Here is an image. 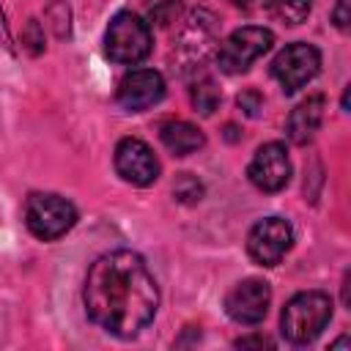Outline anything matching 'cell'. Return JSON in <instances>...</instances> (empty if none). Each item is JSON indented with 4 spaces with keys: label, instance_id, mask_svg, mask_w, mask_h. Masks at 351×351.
I'll return each instance as SVG.
<instances>
[{
    "label": "cell",
    "instance_id": "2",
    "mask_svg": "<svg viewBox=\"0 0 351 351\" xmlns=\"http://www.w3.org/2000/svg\"><path fill=\"white\" fill-rule=\"evenodd\" d=\"M332 318V299L324 291H302L291 296L280 313V332L288 343H313Z\"/></svg>",
    "mask_w": 351,
    "mask_h": 351
},
{
    "label": "cell",
    "instance_id": "20",
    "mask_svg": "<svg viewBox=\"0 0 351 351\" xmlns=\"http://www.w3.org/2000/svg\"><path fill=\"white\" fill-rule=\"evenodd\" d=\"M22 44H27V49H30L33 55H38V52H41L44 36H41V30H38V22H36V19H30V22H27V30L22 33Z\"/></svg>",
    "mask_w": 351,
    "mask_h": 351
},
{
    "label": "cell",
    "instance_id": "13",
    "mask_svg": "<svg viewBox=\"0 0 351 351\" xmlns=\"http://www.w3.org/2000/svg\"><path fill=\"white\" fill-rule=\"evenodd\" d=\"M324 107H326V99H324L321 93L307 96L304 101H299V104L291 110L288 121H285V134H288V140L296 143V145L310 143V140L315 137L321 121H324Z\"/></svg>",
    "mask_w": 351,
    "mask_h": 351
},
{
    "label": "cell",
    "instance_id": "18",
    "mask_svg": "<svg viewBox=\"0 0 351 351\" xmlns=\"http://www.w3.org/2000/svg\"><path fill=\"white\" fill-rule=\"evenodd\" d=\"M173 195L181 200V203H197L200 195H203V184L192 176V173H181L173 184Z\"/></svg>",
    "mask_w": 351,
    "mask_h": 351
},
{
    "label": "cell",
    "instance_id": "1",
    "mask_svg": "<svg viewBox=\"0 0 351 351\" xmlns=\"http://www.w3.org/2000/svg\"><path fill=\"white\" fill-rule=\"evenodd\" d=\"M82 302L88 318L99 329L129 340L154 321L159 285L137 252L112 250L90 263Z\"/></svg>",
    "mask_w": 351,
    "mask_h": 351
},
{
    "label": "cell",
    "instance_id": "16",
    "mask_svg": "<svg viewBox=\"0 0 351 351\" xmlns=\"http://www.w3.org/2000/svg\"><path fill=\"white\" fill-rule=\"evenodd\" d=\"M145 3V14L151 22H156L159 27H167L170 22H176V16L181 14V3L184 0H143Z\"/></svg>",
    "mask_w": 351,
    "mask_h": 351
},
{
    "label": "cell",
    "instance_id": "5",
    "mask_svg": "<svg viewBox=\"0 0 351 351\" xmlns=\"http://www.w3.org/2000/svg\"><path fill=\"white\" fill-rule=\"evenodd\" d=\"M274 44V33L269 27L244 25L233 30L217 49V63L225 74H241L247 71L261 55H266Z\"/></svg>",
    "mask_w": 351,
    "mask_h": 351
},
{
    "label": "cell",
    "instance_id": "7",
    "mask_svg": "<svg viewBox=\"0 0 351 351\" xmlns=\"http://www.w3.org/2000/svg\"><path fill=\"white\" fill-rule=\"evenodd\" d=\"M293 244V228L282 217L258 219L247 236V252L258 266H277Z\"/></svg>",
    "mask_w": 351,
    "mask_h": 351
},
{
    "label": "cell",
    "instance_id": "8",
    "mask_svg": "<svg viewBox=\"0 0 351 351\" xmlns=\"http://www.w3.org/2000/svg\"><path fill=\"white\" fill-rule=\"evenodd\" d=\"M217 41V19L208 11H192L176 41V60L181 69H197Z\"/></svg>",
    "mask_w": 351,
    "mask_h": 351
},
{
    "label": "cell",
    "instance_id": "3",
    "mask_svg": "<svg viewBox=\"0 0 351 351\" xmlns=\"http://www.w3.org/2000/svg\"><path fill=\"white\" fill-rule=\"evenodd\" d=\"M151 27L143 22L134 11H118L110 19L107 36H104V52L112 63L134 66L148 58L151 52Z\"/></svg>",
    "mask_w": 351,
    "mask_h": 351
},
{
    "label": "cell",
    "instance_id": "11",
    "mask_svg": "<svg viewBox=\"0 0 351 351\" xmlns=\"http://www.w3.org/2000/svg\"><path fill=\"white\" fill-rule=\"evenodd\" d=\"M250 181L261 189V192H280L285 189V184L291 181V159L282 143H263L250 167H247Z\"/></svg>",
    "mask_w": 351,
    "mask_h": 351
},
{
    "label": "cell",
    "instance_id": "15",
    "mask_svg": "<svg viewBox=\"0 0 351 351\" xmlns=\"http://www.w3.org/2000/svg\"><path fill=\"white\" fill-rule=\"evenodd\" d=\"M189 99H192V107H195L200 115H214V110H217L219 101H222V93H219L217 82L206 77V80H197V82L192 85Z\"/></svg>",
    "mask_w": 351,
    "mask_h": 351
},
{
    "label": "cell",
    "instance_id": "19",
    "mask_svg": "<svg viewBox=\"0 0 351 351\" xmlns=\"http://www.w3.org/2000/svg\"><path fill=\"white\" fill-rule=\"evenodd\" d=\"M236 101H239V107L244 110V115H250V118H255V115L261 112V107H263V99H261V93H258L255 88H247V90H241Z\"/></svg>",
    "mask_w": 351,
    "mask_h": 351
},
{
    "label": "cell",
    "instance_id": "17",
    "mask_svg": "<svg viewBox=\"0 0 351 351\" xmlns=\"http://www.w3.org/2000/svg\"><path fill=\"white\" fill-rule=\"evenodd\" d=\"M313 8V0H274V11L288 25H302Z\"/></svg>",
    "mask_w": 351,
    "mask_h": 351
},
{
    "label": "cell",
    "instance_id": "14",
    "mask_svg": "<svg viewBox=\"0 0 351 351\" xmlns=\"http://www.w3.org/2000/svg\"><path fill=\"white\" fill-rule=\"evenodd\" d=\"M159 137H162L165 148L176 156H189L206 145L203 132L189 121H165L159 126Z\"/></svg>",
    "mask_w": 351,
    "mask_h": 351
},
{
    "label": "cell",
    "instance_id": "12",
    "mask_svg": "<svg viewBox=\"0 0 351 351\" xmlns=\"http://www.w3.org/2000/svg\"><path fill=\"white\" fill-rule=\"evenodd\" d=\"M165 96V80L154 69H134L118 82V104L129 112H143L159 104Z\"/></svg>",
    "mask_w": 351,
    "mask_h": 351
},
{
    "label": "cell",
    "instance_id": "9",
    "mask_svg": "<svg viewBox=\"0 0 351 351\" xmlns=\"http://www.w3.org/2000/svg\"><path fill=\"white\" fill-rule=\"evenodd\" d=\"M269 302H271V288L266 280H258V277H250V280H241L236 282L228 296H225V313L236 321V324H244V326H252V324H261L269 313Z\"/></svg>",
    "mask_w": 351,
    "mask_h": 351
},
{
    "label": "cell",
    "instance_id": "6",
    "mask_svg": "<svg viewBox=\"0 0 351 351\" xmlns=\"http://www.w3.org/2000/svg\"><path fill=\"white\" fill-rule=\"evenodd\" d=\"M321 71V52L307 41H293L277 52L271 60V77L282 85L285 93H296Z\"/></svg>",
    "mask_w": 351,
    "mask_h": 351
},
{
    "label": "cell",
    "instance_id": "21",
    "mask_svg": "<svg viewBox=\"0 0 351 351\" xmlns=\"http://www.w3.org/2000/svg\"><path fill=\"white\" fill-rule=\"evenodd\" d=\"M332 22H335L340 30H348V22H351V16H348V0H337V3H335V8H332Z\"/></svg>",
    "mask_w": 351,
    "mask_h": 351
},
{
    "label": "cell",
    "instance_id": "10",
    "mask_svg": "<svg viewBox=\"0 0 351 351\" xmlns=\"http://www.w3.org/2000/svg\"><path fill=\"white\" fill-rule=\"evenodd\" d=\"M115 170L134 186H151L159 178V162L140 137H123L115 145Z\"/></svg>",
    "mask_w": 351,
    "mask_h": 351
},
{
    "label": "cell",
    "instance_id": "24",
    "mask_svg": "<svg viewBox=\"0 0 351 351\" xmlns=\"http://www.w3.org/2000/svg\"><path fill=\"white\" fill-rule=\"evenodd\" d=\"M343 346H348V337H340V340L332 343V348H343Z\"/></svg>",
    "mask_w": 351,
    "mask_h": 351
},
{
    "label": "cell",
    "instance_id": "22",
    "mask_svg": "<svg viewBox=\"0 0 351 351\" xmlns=\"http://www.w3.org/2000/svg\"><path fill=\"white\" fill-rule=\"evenodd\" d=\"M250 346H274L269 337H263V335H250V337H239L236 340V348H250Z\"/></svg>",
    "mask_w": 351,
    "mask_h": 351
},
{
    "label": "cell",
    "instance_id": "23",
    "mask_svg": "<svg viewBox=\"0 0 351 351\" xmlns=\"http://www.w3.org/2000/svg\"><path fill=\"white\" fill-rule=\"evenodd\" d=\"M0 44H3V47H11V38H8V27H5L3 11H0Z\"/></svg>",
    "mask_w": 351,
    "mask_h": 351
},
{
    "label": "cell",
    "instance_id": "4",
    "mask_svg": "<svg viewBox=\"0 0 351 351\" xmlns=\"http://www.w3.org/2000/svg\"><path fill=\"white\" fill-rule=\"evenodd\" d=\"M77 222V208L71 200L55 192H33L25 203V225L41 241H55L69 233Z\"/></svg>",
    "mask_w": 351,
    "mask_h": 351
}]
</instances>
